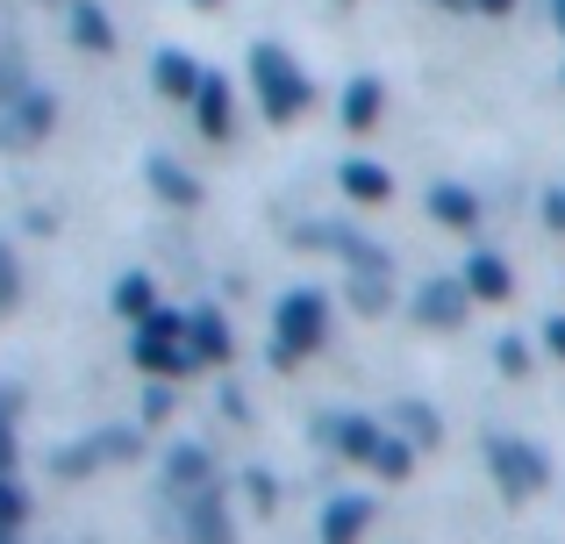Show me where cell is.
<instances>
[{"mask_svg": "<svg viewBox=\"0 0 565 544\" xmlns=\"http://www.w3.org/2000/svg\"><path fill=\"white\" fill-rule=\"evenodd\" d=\"M322 344H330V294H316V287L279 294V308H273V365L294 373V365H301L308 351H322Z\"/></svg>", "mask_w": 565, "mask_h": 544, "instance_id": "6da1fadb", "label": "cell"}, {"mask_svg": "<svg viewBox=\"0 0 565 544\" xmlns=\"http://www.w3.org/2000/svg\"><path fill=\"white\" fill-rule=\"evenodd\" d=\"M250 86H258L265 122H301V115L316 108L308 72L294 65V51H279V43H250Z\"/></svg>", "mask_w": 565, "mask_h": 544, "instance_id": "7a4b0ae2", "label": "cell"}, {"mask_svg": "<svg viewBox=\"0 0 565 544\" xmlns=\"http://www.w3.org/2000/svg\"><path fill=\"white\" fill-rule=\"evenodd\" d=\"M129 359H137L151 380H186V373H201V359H193V344H186V316H180V308H151V316L137 322V344H129Z\"/></svg>", "mask_w": 565, "mask_h": 544, "instance_id": "3957f363", "label": "cell"}, {"mask_svg": "<svg viewBox=\"0 0 565 544\" xmlns=\"http://www.w3.org/2000/svg\"><path fill=\"white\" fill-rule=\"evenodd\" d=\"M487 473H494V488L509 502H530V494L552 488V459L537 445H523V437H487Z\"/></svg>", "mask_w": 565, "mask_h": 544, "instance_id": "277c9868", "label": "cell"}, {"mask_svg": "<svg viewBox=\"0 0 565 544\" xmlns=\"http://www.w3.org/2000/svg\"><path fill=\"white\" fill-rule=\"evenodd\" d=\"M51 129H57V100L43 94V86H22V94L0 108V143H8V151H36Z\"/></svg>", "mask_w": 565, "mask_h": 544, "instance_id": "5b68a950", "label": "cell"}, {"mask_svg": "<svg viewBox=\"0 0 565 544\" xmlns=\"http://www.w3.org/2000/svg\"><path fill=\"white\" fill-rule=\"evenodd\" d=\"M122 459H137V430H94V437H79V445L51 451V473L57 480H86L94 466H122Z\"/></svg>", "mask_w": 565, "mask_h": 544, "instance_id": "8992f818", "label": "cell"}, {"mask_svg": "<svg viewBox=\"0 0 565 544\" xmlns=\"http://www.w3.org/2000/svg\"><path fill=\"white\" fill-rule=\"evenodd\" d=\"M472 316V287H466V273H437V279H423L415 287V322L423 330H458V322Z\"/></svg>", "mask_w": 565, "mask_h": 544, "instance_id": "52a82bcc", "label": "cell"}, {"mask_svg": "<svg viewBox=\"0 0 565 544\" xmlns=\"http://www.w3.org/2000/svg\"><path fill=\"white\" fill-rule=\"evenodd\" d=\"M193 122H201L207 143H230L236 137V94L222 72H201V86H193Z\"/></svg>", "mask_w": 565, "mask_h": 544, "instance_id": "ba28073f", "label": "cell"}, {"mask_svg": "<svg viewBox=\"0 0 565 544\" xmlns=\"http://www.w3.org/2000/svg\"><path fill=\"white\" fill-rule=\"evenodd\" d=\"M301 244H322V252H337L351 273H386V266H394V258H386L373 237H359V230H344V223H316V230H301Z\"/></svg>", "mask_w": 565, "mask_h": 544, "instance_id": "9c48e42d", "label": "cell"}, {"mask_svg": "<svg viewBox=\"0 0 565 544\" xmlns=\"http://www.w3.org/2000/svg\"><path fill=\"white\" fill-rule=\"evenodd\" d=\"M316 437L337 451V459H359V466H365V459H373V445H380V423L359 416V408H337V416L316 423Z\"/></svg>", "mask_w": 565, "mask_h": 544, "instance_id": "30bf717a", "label": "cell"}, {"mask_svg": "<svg viewBox=\"0 0 565 544\" xmlns=\"http://www.w3.org/2000/svg\"><path fill=\"white\" fill-rule=\"evenodd\" d=\"M186 544H236V523H230V502H222V480L201 494H186Z\"/></svg>", "mask_w": 565, "mask_h": 544, "instance_id": "8fae6325", "label": "cell"}, {"mask_svg": "<svg viewBox=\"0 0 565 544\" xmlns=\"http://www.w3.org/2000/svg\"><path fill=\"white\" fill-rule=\"evenodd\" d=\"M215 488V459H207V445H172L166 451V494L172 502H186V494Z\"/></svg>", "mask_w": 565, "mask_h": 544, "instance_id": "7c38bea8", "label": "cell"}, {"mask_svg": "<svg viewBox=\"0 0 565 544\" xmlns=\"http://www.w3.org/2000/svg\"><path fill=\"white\" fill-rule=\"evenodd\" d=\"M186 344H193V359H201V373L207 365H230L236 337H230V322H222V308H186Z\"/></svg>", "mask_w": 565, "mask_h": 544, "instance_id": "4fadbf2b", "label": "cell"}, {"mask_svg": "<svg viewBox=\"0 0 565 544\" xmlns=\"http://www.w3.org/2000/svg\"><path fill=\"white\" fill-rule=\"evenodd\" d=\"M373 531V494H330L322 502V544H359Z\"/></svg>", "mask_w": 565, "mask_h": 544, "instance_id": "5bb4252c", "label": "cell"}, {"mask_svg": "<svg viewBox=\"0 0 565 544\" xmlns=\"http://www.w3.org/2000/svg\"><path fill=\"white\" fill-rule=\"evenodd\" d=\"M337 186H344L359 209H380V201H394V172L373 166V158H344V166H337Z\"/></svg>", "mask_w": 565, "mask_h": 544, "instance_id": "9a60e30c", "label": "cell"}, {"mask_svg": "<svg viewBox=\"0 0 565 544\" xmlns=\"http://www.w3.org/2000/svg\"><path fill=\"white\" fill-rule=\"evenodd\" d=\"M380 115H386V79L359 72V79L344 86V129H351V137H365V129H373Z\"/></svg>", "mask_w": 565, "mask_h": 544, "instance_id": "2e32d148", "label": "cell"}, {"mask_svg": "<svg viewBox=\"0 0 565 544\" xmlns=\"http://www.w3.org/2000/svg\"><path fill=\"white\" fill-rule=\"evenodd\" d=\"M466 287H472V301H509V294H515L509 258H501V252H472L466 258Z\"/></svg>", "mask_w": 565, "mask_h": 544, "instance_id": "e0dca14e", "label": "cell"}, {"mask_svg": "<svg viewBox=\"0 0 565 544\" xmlns=\"http://www.w3.org/2000/svg\"><path fill=\"white\" fill-rule=\"evenodd\" d=\"M151 86L166 100H193V86H201V65H193L186 51H158L151 57Z\"/></svg>", "mask_w": 565, "mask_h": 544, "instance_id": "ac0fdd59", "label": "cell"}, {"mask_svg": "<svg viewBox=\"0 0 565 544\" xmlns=\"http://www.w3.org/2000/svg\"><path fill=\"white\" fill-rule=\"evenodd\" d=\"M72 43H79V51H100V57L115 51V22H108L100 0H72Z\"/></svg>", "mask_w": 565, "mask_h": 544, "instance_id": "d6986e66", "label": "cell"}, {"mask_svg": "<svg viewBox=\"0 0 565 544\" xmlns=\"http://www.w3.org/2000/svg\"><path fill=\"white\" fill-rule=\"evenodd\" d=\"M429 215H437L444 230H472L480 223V194H472V186H429Z\"/></svg>", "mask_w": 565, "mask_h": 544, "instance_id": "ffe728a7", "label": "cell"}, {"mask_svg": "<svg viewBox=\"0 0 565 544\" xmlns=\"http://www.w3.org/2000/svg\"><path fill=\"white\" fill-rule=\"evenodd\" d=\"M143 172H151V194L172 201V209H193V201H201V180H193L186 166H172V158H151Z\"/></svg>", "mask_w": 565, "mask_h": 544, "instance_id": "44dd1931", "label": "cell"}, {"mask_svg": "<svg viewBox=\"0 0 565 544\" xmlns=\"http://www.w3.org/2000/svg\"><path fill=\"white\" fill-rule=\"evenodd\" d=\"M365 466H373L386 488H394V480H408V473H415V445L394 430V423H386V430H380V445H373V459H365Z\"/></svg>", "mask_w": 565, "mask_h": 544, "instance_id": "7402d4cb", "label": "cell"}, {"mask_svg": "<svg viewBox=\"0 0 565 544\" xmlns=\"http://www.w3.org/2000/svg\"><path fill=\"white\" fill-rule=\"evenodd\" d=\"M151 308H158V287H151V273H122V279H115V316L143 322Z\"/></svg>", "mask_w": 565, "mask_h": 544, "instance_id": "603a6c76", "label": "cell"}, {"mask_svg": "<svg viewBox=\"0 0 565 544\" xmlns=\"http://www.w3.org/2000/svg\"><path fill=\"white\" fill-rule=\"evenodd\" d=\"M394 430L423 451V445H437V437H444V423H437V408H429V402H401L394 408Z\"/></svg>", "mask_w": 565, "mask_h": 544, "instance_id": "cb8c5ba5", "label": "cell"}, {"mask_svg": "<svg viewBox=\"0 0 565 544\" xmlns=\"http://www.w3.org/2000/svg\"><path fill=\"white\" fill-rule=\"evenodd\" d=\"M386 301H394V266L386 273H351V308H359V316H386Z\"/></svg>", "mask_w": 565, "mask_h": 544, "instance_id": "d4e9b609", "label": "cell"}, {"mask_svg": "<svg viewBox=\"0 0 565 544\" xmlns=\"http://www.w3.org/2000/svg\"><path fill=\"white\" fill-rule=\"evenodd\" d=\"M14 301H22V266H14V244L0 237V316H14Z\"/></svg>", "mask_w": 565, "mask_h": 544, "instance_id": "484cf974", "label": "cell"}, {"mask_svg": "<svg viewBox=\"0 0 565 544\" xmlns=\"http://www.w3.org/2000/svg\"><path fill=\"white\" fill-rule=\"evenodd\" d=\"M29 523V494L14 488V473H0V531H22Z\"/></svg>", "mask_w": 565, "mask_h": 544, "instance_id": "4316f807", "label": "cell"}, {"mask_svg": "<svg viewBox=\"0 0 565 544\" xmlns=\"http://www.w3.org/2000/svg\"><path fill=\"white\" fill-rule=\"evenodd\" d=\"M494 365H501L509 380H523V373H530V344H523V337H501V344H494Z\"/></svg>", "mask_w": 565, "mask_h": 544, "instance_id": "83f0119b", "label": "cell"}, {"mask_svg": "<svg viewBox=\"0 0 565 544\" xmlns=\"http://www.w3.org/2000/svg\"><path fill=\"white\" fill-rule=\"evenodd\" d=\"M244 494H250V509H258V516H273V509H279V488H273V473H265V466H258V473H244Z\"/></svg>", "mask_w": 565, "mask_h": 544, "instance_id": "f1b7e54d", "label": "cell"}, {"mask_svg": "<svg viewBox=\"0 0 565 544\" xmlns=\"http://www.w3.org/2000/svg\"><path fill=\"white\" fill-rule=\"evenodd\" d=\"M0 473H14V394H0Z\"/></svg>", "mask_w": 565, "mask_h": 544, "instance_id": "f546056e", "label": "cell"}, {"mask_svg": "<svg viewBox=\"0 0 565 544\" xmlns=\"http://www.w3.org/2000/svg\"><path fill=\"white\" fill-rule=\"evenodd\" d=\"M166 416H172V387L151 380V394H143V423H166Z\"/></svg>", "mask_w": 565, "mask_h": 544, "instance_id": "4dcf8cb0", "label": "cell"}, {"mask_svg": "<svg viewBox=\"0 0 565 544\" xmlns=\"http://www.w3.org/2000/svg\"><path fill=\"white\" fill-rule=\"evenodd\" d=\"M544 344H552V359H565V316L544 322Z\"/></svg>", "mask_w": 565, "mask_h": 544, "instance_id": "1f68e13d", "label": "cell"}, {"mask_svg": "<svg viewBox=\"0 0 565 544\" xmlns=\"http://www.w3.org/2000/svg\"><path fill=\"white\" fill-rule=\"evenodd\" d=\"M544 223L565 230V186H558V194H544Z\"/></svg>", "mask_w": 565, "mask_h": 544, "instance_id": "d6a6232c", "label": "cell"}, {"mask_svg": "<svg viewBox=\"0 0 565 544\" xmlns=\"http://www.w3.org/2000/svg\"><path fill=\"white\" fill-rule=\"evenodd\" d=\"M472 14H487V22H501V14H515V0H472Z\"/></svg>", "mask_w": 565, "mask_h": 544, "instance_id": "836d02e7", "label": "cell"}, {"mask_svg": "<svg viewBox=\"0 0 565 544\" xmlns=\"http://www.w3.org/2000/svg\"><path fill=\"white\" fill-rule=\"evenodd\" d=\"M429 8H444V14H472V0H429Z\"/></svg>", "mask_w": 565, "mask_h": 544, "instance_id": "e575fe53", "label": "cell"}, {"mask_svg": "<svg viewBox=\"0 0 565 544\" xmlns=\"http://www.w3.org/2000/svg\"><path fill=\"white\" fill-rule=\"evenodd\" d=\"M552 22H558V36H565V0H552Z\"/></svg>", "mask_w": 565, "mask_h": 544, "instance_id": "d590c367", "label": "cell"}, {"mask_svg": "<svg viewBox=\"0 0 565 544\" xmlns=\"http://www.w3.org/2000/svg\"><path fill=\"white\" fill-rule=\"evenodd\" d=\"M193 8H222V0H193Z\"/></svg>", "mask_w": 565, "mask_h": 544, "instance_id": "8d00e7d4", "label": "cell"}, {"mask_svg": "<svg viewBox=\"0 0 565 544\" xmlns=\"http://www.w3.org/2000/svg\"><path fill=\"white\" fill-rule=\"evenodd\" d=\"M558 79H565V72H558Z\"/></svg>", "mask_w": 565, "mask_h": 544, "instance_id": "74e56055", "label": "cell"}]
</instances>
